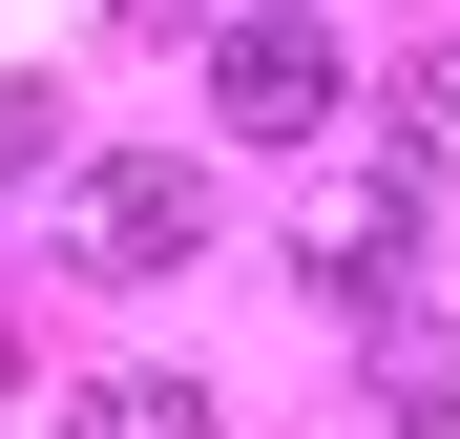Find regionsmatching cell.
Segmentation results:
<instances>
[{"instance_id":"obj_4","label":"cell","mask_w":460,"mask_h":439,"mask_svg":"<svg viewBox=\"0 0 460 439\" xmlns=\"http://www.w3.org/2000/svg\"><path fill=\"white\" fill-rule=\"evenodd\" d=\"M63 439H209V398H189V377H105Z\"/></svg>"},{"instance_id":"obj_3","label":"cell","mask_w":460,"mask_h":439,"mask_svg":"<svg viewBox=\"0 0 460 439\" xmlns=\"http://www.w3.org/2000/svg\"><path fill=\"white\" fill-rule=\"evenodd\" d=\"M376 377H398V418H419V439L460 418V335L419 314V293H376Z\"/></svg>"},{"instance_id":"obj_2","label":"cell","mask_w":460,"mask_h":439,"mask_svg":"<svg viewBox=\"0 0 460 439\" xmlns=\"http://www.w3.org/2000/svg\"><path fill=\"white\" fill-rule=\"evenodd\" d=\"M335 84H356V63H335L314 22H293V0L209 42V105H230V126H272V146H293V126H335Z\"/></svg>"},{"instance_id":"obj_1","label":"cell","mask_w":460,"mask_h":439,"mask_svg":"<svg viewBox=\"0 0 460 439\" xmlns=\"http://www.w3.org/2000/svg\"><path fill=\"white\" fill-rule=\"evenodd\" d=\"M63 251H84V272H189L209 251V189L189 168H84V189H63Z\"/></svg>"}]
</instances>
